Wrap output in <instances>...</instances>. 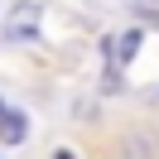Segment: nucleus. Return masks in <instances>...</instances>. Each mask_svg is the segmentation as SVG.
<instances>
[{
	"mask_svg": "<svg viewBox=\"0 0 159 159\" xmlns=\"http://www.w3.org/2000/svg\"><path fill=\"white\" fill-rule=\"evenodd\" d=\"M39 24H43V5L24 0V5L10 10V20H5V39H10V43H34V39H39Z\"/></svg>",
	"mask_w": 159,
	"mask_h": 159,
	"instance_id": "1",
	"label": "nucleus"
},
{
	"mask_svg": "<svg viewBox=\"0 0 159 159\" xmlns=\"http://www.w3.org/2000/svg\"><path fill=\"white\" fill-rule=\"evenodd\" d=\"M0 140L5 145H24L29 140V116L15 111V106H5V101H0Z\"/></svg>",
	"mask_w": 159,
	"mask_h": 159,
	"instance_id": "2",
	"label": "nucleus"
},
{
	"mask_svg": "<svg viewBox=\"0 0 159 159\" xmlns=\"http://www.w3.org/2000/svg\"><path fill=\"white\" fill-rule=\"evenodd\" d=\"M135 48H140V29L116 34V39H111V63H116V68H125V63L135 58Z\"/></svg>",
	"mask_w": 159,
	"mask_h": 159,
	"instance_id": "3",
	"label": "nucleus"
},
{
	"mask_svg": "<svg viewBox=\"0 0 159 159\" xmlns=\"http://www.w3.org/2000/svg\"><path fill=\"white\" fill-rule=\"evenodd\" d=\"M53 159H77V154H72V149H58V154H53Z\"/></svg>",
	"mask_w": 159,
	"mask_h": 159,
	"instance_id": "4",
	"label": "nucleus"
}]
</instances>
